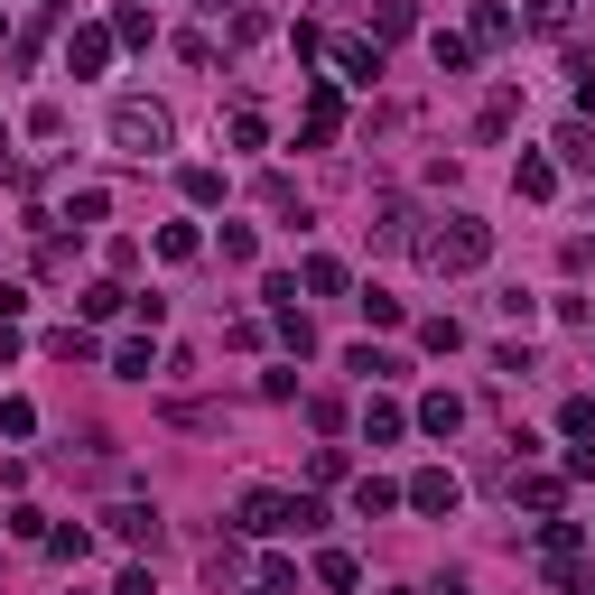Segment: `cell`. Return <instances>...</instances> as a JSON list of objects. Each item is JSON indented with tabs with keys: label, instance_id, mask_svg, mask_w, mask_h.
Segmentation results:
<instances>
[{
	"label": "cell",
	"instance_id": "6da1fadb",
	"mask_svg": "<svg viewBox=\"0 0 595 595\" xmlns=\"http://www.w3.org/2000/svg\"><path fill=\"white\" fill-rule=\"evenodd\" d=\"M484 251H494V224H475V215H447V232H419L428 270H484Z\"/></svg>",
	"mask_w": 595,
	"mask_h": 595
},
{
	"label": "cell",
	"instance_id": "7a4b0ae2",
	"mask_svg": "<svg viewBox=\"0 0 595 595\" xmlns=\"http://www.w3.org/2000/svg\"><path fill=\"white\" fill-rule=\"evenodd\" d=\"M168 140H177V121L159 112V102H112V149H131V159H159Z\"/></svg>",
	"mask_w": 595,
	"mask_h": 595
},
{
	"label": "cell",
	"instance_id": "3957f363",
	"mask_svg": "<svg viewBox=\"0 0 595 595\" xmlns=\"http://www.w3.org/2000/svg\"><path fill=\"white\" fill-rule=\"evenodd\" d=\"M456 494H465V484L447 475V465H419V475H409V512H428V522H447Z\"/></svg>",
	"mask_w": 595,
	"mask_h": 595
},
{
	"label": "cell",
	"instance_id": "277c9868",
	"mask_svg": "<svg viewBox=\"0 0 595 595\" xmlns=\"http://www.w3.org/2000/svg\"><path fill=\"white\" fill-rule=\"evenodd\" d=\"M242 530L251 539H279V530H289V494H279V484H251V494H242Z\"/></svg>",
	"mask_w": 595,
	"mask_h": 595
},
{
	"label": "cell",
	"instance_id": "5b68a950",
	"mask_svg": "<svg viewBox=\"0 0 595 595\" xmlns=\"http://www.w3.org/2000/svg\"><path fill=\"white\" fill-rule=\"evenodd\" d=\"M112 66V29H75L66 38V75H102Z\"/></svg>",
	"mask_w": 595,
	"mask_h": 595
},
{
	"label": "cell",
	"instance_id": "8992f818",
	"mask_svg": "<svg viewBox=\"0 0 595 595\" xmlns=\"http://www.w3.org/2000/svg\"><path fill=\"white\" fill-rule=\"evenodd\" d=\"M112 539H131V549H159L168 530H159V512H149V503H121V512H112Z\"/></svg>",
	"mask_w": 595,
	"mask_h": 595
},
{
	"label": "cell",
	"instance_id": "52a82bcc",
	"mask_svg": "<svg viewBox=\"0 0 595 595\" xmlns=\"http://www.w3.org/2000/svg\"><path fill=\"white\" fill-rule=\"evenodd\" d=\"M345 131V102H335V85H307V140H335Z\"/></svg>",
	"mask_w": 595,
	"mask_h": 595
},
{
	"label": "cell",
	"instance_id": "ba28073f",
	"mask_svg": "<svg viewBox=\"0 0 595 595\" xmlns=\"http://www.w3.org/2000/svg\"><path fill=\"white\" fill-rule=\"evenodd\" d=\"M335 66H345V85H373V75H381V38H345Z\"/></svg>",
	"mask_w": 595,
	"mask_h": 595
},
{
	"label": "cell",
	"instance_id": "9c48e42d",
	"mask_svg": "<svg viewBox=\"0 0 595 595\" xmlns=\"http://www.w3.org/2000/svg\"><path fill=\"white\" fill-rule=\"evenodd\" d=\"M419 428H428V437H456V428H465V400H456V391H428V400H419Z\"/></svg>",
	"mask_w": 595,
	"mask_h": 595
},
{
	"label": "cell",
	"instance_id": "30bf717a",
	"mask_svg": "<svg viewBox=\"0 0 595 595\" xmlns=\"http://www.w3.org/2000/svg\"><path fill=\"white\" fill-rule=\"evenodd\" d=\"M400 428H409V409H400V400H364V437H373V447H391Z\"/></svg>",
	"mask_w": 595,
	"mask_h": 595
},
{
	"label": "cell",
	"instance_id": "8fae6325",
	"mask_svg": "<svg viewBox=\"0 0 595 595\" xmlns=\"http://www.w3.org/2000/svg\"><path fill=\"white\" fill-rule=\"evenodd\" d=\"M391 503H409L400 484H381V475H364V484H354V512H364V522H381V512H391Z\"/></svg>",
	"mask_w": 595,
	"mask_h": 595
},
{
	"label": "cell",
	"instance_id": "7c38bea8",
	"mask_svg": "<svg viewBox=\"0 0 595 595\" xmlns=\"http://www.w3.org/2000/svg\"><path fill=\"white\" fill-rule=\"evenodd\" d=\"M512 187H522L530 205H549V196H558V168H549V159H522V168H512Z\"/></svg>",
	"mask_w": 595,
	"mask_h": 595
},
{
	"label": "cell",
	"instance_id": "4fadbf2b",
	"mask_svg": "<svg viewBox=\"0 0 595 595\" xmlns=\"http://www.w3.org/2000/svg\"><path fill=\"white\" fill-rule=\"evenodd\" d=\"M279 345H289L298 364H307V354H317V326H307V307H279Z\"/></svg>",
	"mask_w": 595,
	"mask_h": 595
},
{
	"label": "cell",
	"instance_id": "5bb4252c",
	"mask_svg": "<svg viewBox=\"0 0 595 595\" xmlns=\"http://www.w3.org/2000/svg\"><path fill=\"white\" fill-rule=\"evenodd\" d=\"M428 57H437V75H465V66H475V38H447V29H437Z\"/></svg>",
	"mask_w": 595,
	"mask_h": 595
},
{
	"label": "cell",
	"instance_id": "9a60e30c",
	"mask_svg": "<svg viewBox=\"0 0 595 595\" xmlns=\"http://www.w3.org/2000/svg\"><path fill=\"white\" fill-rule=\"evenodd\" d=\"M345 373H354V381H391V373H400V354H373V345H354V354H345Z\"/></svg>",
	"mask_w": 595,
	"mask_h": 595
},
{
	"label": "cell",
	"instance_id": "2e32d148",
	"mask_svg": "<svg viewBox=\"0 0 595 595\" xmlns=\"http://www.w3.org/2000/svg\"><path fill=\"white\" fill-rule=\"evenodd\" d=\"M475 47H512V10H503V0H484V10H475Z\"/></svg>",
	"mask_w": 595,
	"mask_h": 595
},
{
	"label": "cell",
	"instance_id": "e0dca14e",
	"mask_svg": "<svg viewBox=\"0 0 595 595\" xmlns=\"http://www.w3.org/2000/svg\"><path fill=\"white\" fill-rule=\"evenodd\" d=\"M558 159L567 168H595V131H586V121H567V131H558Z\"/></svg>",
	"mask_w": 595,
	"mask_h": 595
},
{
	"label": "cell",
	"instance_id": "ac0fdd59",
	"mask_svg": "<svg viewBox=\"0 0 595 595\" xmlns=\"http://www.w3.org/2000/svg\"><path fill=\"white\" fill-rule=\"evenodd\" d=\"M177 187H187V205H224V168H187Z\"/></svg>",
	"mask_w": 595,
	"mask_h": 595
},
{
	"label": "cell",
	"instance_id": "d6986e66",
	"mask_svg": "<svg viewBox=\"0 0 595 595\" xmlns=\"http://www.w3.org/2000/svg\"><path fill=\"white\" fill-rule=\"evenodd\" d=\"M558 428H567V437H577V447H595V400L577 391V400H567V409H558Z\"/></svg>",
	"mask_w": 595,
	"mask_h": 595
},
{
	"label": "cell",
	"instance_id": "ffe728a7",
	"mask_svg": "<svg viewBox=\"0 0 595 595\" xmlns=\"http://www.w3.org/2000/svg\"><path fill=\"white\" fill-rule=\"evenodd\" d=\"M47 354H66V364H93V335H85V326H57V335H47Z\"/></svg>",
	"mask_w": 595,
	"mask_h": 595
},
{
	"label": "cell",
	"instance_id": "44dd1931",
	"mask_svg": "<svg viewBox=\"0 0 595 595\" xmlns=\"http://www.w3.org/2000/svg\"><path fill=\"white\" fill-rule=\"evenodd\" d=\"M512 112H522V93H512V85H503L494 102H484V140H503V131H512Z\"/></svg>",
	"mask_w": 595,
	"mask_h": 595
},
{
	"label": "cell",
	"instance_id": "7402d4cb",
	"mask_svg": "<svg viewBox=\"0 0 595 595\" xmlns=\"http://www.w3.org/2000/svg\"><path fill=\"white\" fill-rule=\"evenodd\" d=\"M112 38H131V47H149V38H159V19H149V10H131V0H121V19H112Z\"/></svg>",
	"mask_w": 595,
	"mask_h": 595
},
{
	"label": "cell",
	"instance_id": "603a6c76",
	"mask_svg": "<svg viewBox=\"0 0 595 595\" xmlns=\"http://www.w3.org/2000/svg\"><path fill=\"white\" fill-rule=\"evenodd\" d=\"M75 307H85V317H121V307H131V298H121V289H112V279H93V289H85V298H75Z\"/></svg>",
	"mask_w": 595,
	"mask_h": 595
},
{
	"label": "cell",
	"instance_id": "cb8c5ba5",
	"mask_svg": "<svg viewBox=\"0 0 595 595\" xmlns=\"http://www.w3.org/2000/svg\"><path fill=\"white\" fill-rule=\"evenodd\" d=\"M205 577L232 586V577H242V549H232V539H215V549H205Z\"/></svg>",
	"mask_w": 595,
	"mask_h": 595
},
{
	"label": "cell",
	"instance_id": "d4e9b609",
	"mask_svg": "<svg viewBox=\"0 0 595 595\" xmlns=\"http://www.w3.org/2000/svg\"><path fill=\"white\" fill-rule=\"evenodd\" d=\"M512 494H522L530 512H549V522H558V475H530V484H512Z\"/></svg>",
	"mask_w": 595,
	"mask_h": 595
},
{
	"label": "cell",
	"instance_id": "484cf974",
	"mask_svg": "<svg viewBox=\"0 0 595 595\" xmlns=\"http://www.w3.org/2000/svg\"><path fill=\"white\" fill-rule=\"evenodd\" d=\"M112 373H121V381H149V335H131V345L112 354Z\"/></svg>",
	"mask_w": 595,
	"mask_h": 595
},
{
	"label": "cell",
	"instance_id": "4316f807",
	"mask_svg": "<svg viewBox=\"0 0 595 595\" xmlns=\"http://www.w3.org/2000/svg\"><path fill=\"white\" fill-rule=\"evenodd\" d=\"M419 345H428V354H456V345H465V326H456V317H428V326H419Z\"/></svg>",
	"mask_w": 595,
	"mask_h": 595
},
{
	"label": "cell",
	"instance_id": "83f0119b",
	"mask_svg": "<svg viewBox=\"0 0 595 595\" xmlns=\"http://www.w3.org/2000/svg\"><path fill=\"white\" fill-rule=\"evenodd\" d=\"M289 530H298V539L326 530V503H317V494H289Z\"/></svg>",
	"mask_w": 595,
	"mask_h": 595
},
{
	"label": "cell",
	"instance_id": "f1b7e54d",
	"mask_svg": "<svg viewBox=\"0 0 595 595\" xmlns=\"http://www.w3.org/2000/svg\"><path fill=\"white\" fill-rule=\"evenodd\" d=\"M261 140H270V121H261V112L242 102V112H232V149H261Z\"/></svg>",
	"mask_w": 595,
	"mask_h": 595
},
{
	"label": "cell",
	"instance_id": "f546056e",
	"mask_svg": "<svg viewBox=\"0 0 595 595\" xmlns=\"http://www.w3.org/2000/svg\"><path fill=\"white\" fill-rule=\"evenodd\" d=\"M159 261H196V224H168L159 232Z\"/></svg>",
	"mask_w": 595,
	"mask_h": 595
},
{
	"label": "cell",
	"instance_id": "4dcf8cb0",
	"mask_svg": "<svg viewBox=\"0 0 595 595\" xmlns=\"http://www.w3.org/2000/svg\"><path fill=\"white\" fill-rule=\"evenodd\" d=\"M85 549H93V530H75V522L47 530V558H85Z\"/></svg>",
	"mask_w": 595,
	"mask_h": 595
},
{
	"label": "cell",
	"instance_id": "1f68e13d",
	"mask_svg": "<svg viewBox=\"0 0 595 595\" xmlns=\"http://www.w3.org/2000/svg\"><path fill=\"white\" fill-rule=\"evenodd\" d=\"M364 317H373V326H400V317H409V307H400L391 289H364Z\"/></svg>",
	"mask_w": 595,
	"mask_h": 595
},
{
	"label": "cell",
	"instance_id": "d6a6232c",
	"mask_svg": "<svg viewBox=\"0 0 595 595\" xmlns=\"http://www.w3.org/2000/svg\"><path fill=\"white\" fill-rule=\"evenodd\" d=\"M530 29H549V38H558V29H567V0H530Z\"/></svg>",
	"mask_w": 595,
	"mask_h": 595
},
{
	"label": "cell",
	"instance_id": "836d02e7",
	"mask_svg": "<svg viewBox=\"0 0 595 595\" xmlns=\"http://www.w3.org/2000/svg\"><path fill=\"white\" fill-rule=\"evenodd\" d=\"M112 595H159V586H149V567H131V577H121Z\"/></svg>",
	"mask_w": 595,
	"mask_h": 595
},
{
	"label": "cell",
	"instance_id": "e575fe53",
	"mask_svg": "<svg viewBox=\"0 0 595 595\" xmlns=\"http://www.w3.org/2000/svg\"><path fill=\"white\" fill-rule=\"evenodd\" d=\"M196 10H205V19H232V10H242V0H196Z\"/></svg>",
	"mask_w": 595,
	"mask_h": 595
},
{
	"label": "cell",
	"instance_id": "d590c367",
	"mask_svg": "<svg viewBox=\"0 0 595 595\" xmlns=\"http://www.w3.org/2000/svg\"><path fill=\"white\" fill-rule=\"evenodd\" d=\"M0 177H10V121H0Z\"/></svg>",
	"mask_w": 595,
	"mask_h": 595
},
{
	"label": "cell",
	"instance_id": "8d00e7d4",
	"mask_svg": "<svg viewBox=\"0 0 595 595\" xmlns=\"http://www.w3.org/2000/svg\"><path fill=\"white\" fill-rule=\"evenodd\" d=\"M38 10H75V0H38Z\"/></svg>",
	"mask_w": 595,
	"mask_h": 595
},
{
	"label": "cell",
	"instance_id": "74e56055",
	"mask_svg": "<svg viewBox=\"0 0 595 595\" xmlns=\"http://www.w3.org/2000/svg\"><path fill=\"white\" fill-rule=\"evenodd\" d=\"M577 595H595V577H577Z\"/></svg>",
	"mask_w": 595,
	"mask_h": 595
}]
</instances>
